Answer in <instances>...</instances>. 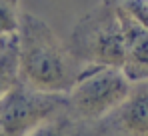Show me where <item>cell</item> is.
I'll list each match as a JSON object with an SVG mask.
<instances>
[{"mask_svg":"<svg viewBox=\"0 0 148 136\" xmlns=\"http://www.w3.org/2000/svg\"><path fill=\"white\" fill-rule=\"evenodd\" d=\"M116 4L122 6L134 20L148 28V0H120Z\"/></svg>","mask_w":148,"mask_h":136,"instance_id":"obj_10","label":"cell"},{"mask_svg":"<svg viewBox=\"0 0 148 136\" xmlns=\"http://www.w3.org/2000/svg\"><path fill=\"white\" fill-rule=\"evenodd\" d=\"M66 112V94H50L18 84L0 98V136H26Z\"/></svg>","mask_w":148,"mask_h":136,"instance_id":"obj_4","label":"cell"},{"mask_svg":"<svg viewBox=\"0 0 148 136\" xmlns=\"http://www.w3.org/2000/svg\"><path fill=\"white\" fill-rule=\"evenodd\" d=\"M16 50L20 82L40 92L66 94L86 68L72 56L48 22L30 12H22Z\"/></svg>","mask_w":148,"mask_h":136,"instance_id":"obj_1","label":"cell"},{"mask_svg":"<svg viewBox=\"0 0 148 136\" xmlns=\"http://www.w3.org/2000/svg\"><path fill=\"white\" fill-rule=\"evenodd\" d=\"M106 118L120 136H148V82L132 84L126 100Z\"/></svg>","mask_w":148,"mask_h":136,"instance_id":"obj_6","label":"cell"},{"mask_svg":"<svg viewBox=\"0 0 148 136\" xmlns=\"http://www.w3.org/2000/svg\"><path fill=\"white\" fill-rule=\"evenodd\" d=\"M18 50L16 38H12L8 44L0 50V98L8 90H12L18 84Z\"/></svg>","mask_w":148,"mask_h":136,"instance_id":"obj_7","label":"cell"},{"mask_svg":"<svg viewBox=\"0 0 148 136\" xmlns=\"http://www.w3.org/2000/svg\"><path fill=\"white\" fill-rule=\"evenodd\" d=\"M22 20L20 0H0V38H14Z\"/></svg>","mask_w":148,"mask_h":136,"instance_id":"obj_8","label":"cell"},{"mask_svg":"<svg viewBox=\"0 0 148 136\" xmlns=\"http://www.w3.org/2000/svg\"><path fill=\"white\" fill-rule=\"evenodd\" d=\"M68 50L84 66H122L124 40L116 2L106 0L88 10L74 26Z\"/></svg>","mask_w":148,"mask_h":136,"instance_id":"obj_2","label":"cell"},{"mask_svg":"<svg viewBox=\"0 0 148 136\" xmlns=\"http://www.w3.org/2000/svg\"><path fill=\"white\" fill-rule=\"evenodd\" d=\"M26 136H70V124H68V114L62 112L54 116L52 120L36 126L32 132Z\"/></svg>","mask_w":148,"mask_h":136,"instance_id":"obj_9","label":"cell"},{"mask_svg":"<svg viewBox=\"0 0 148 136\" xmlns=\"http://www.w3.org/2000/svg\"><path fill=\"white\" fill-rule=\"evenodd\" d=\"M118 18L124 40V60L120 70L132 84L148 82V28L134 20L122 6H118Z\"/></svg>","mask_w":148,"mask_h":136,"instance_id":"obj_5","label":"cell"},{"mask_svg":"<svg viewBox=\"0 0 148 136\" xmlns=\"http://www.w3.org/2000/svg\"><path fill=\"white\" fill-rule=\"evenodd\" d=\"M130 88L120 68L86 66L66 92V114L78 122H100L126 100Z\"/></svg>","mask_w":148,"mask_h":136,"instance_id":"obj_3","label":"cell"},{"mask_svg":"<svg viewBox=\"0 0 148 136\" xmlns=\"http://www.w3.org/2000/svg\"><path fill=\"white\" fill-rule=\"evenodd\" d=\"M14 38H16V36H14ZM10 40H12V38H0V50H2V48H4V46L8 44V42H10Z\"/></svg>","mask_w":148,"mask_h":136,"instance_id":"obj_11","label":"cell"}]
</instances>
